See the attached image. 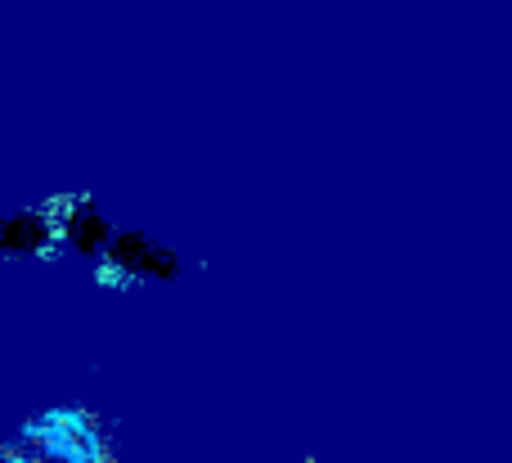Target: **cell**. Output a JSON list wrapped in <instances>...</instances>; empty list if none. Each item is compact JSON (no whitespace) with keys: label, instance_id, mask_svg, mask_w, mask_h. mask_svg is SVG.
<instances>
[{"label":"cell","instance_id":"obj_3","mask_svg":"<svg viewBox=\"0 0 512 463\" xmlns=\"http://www.w3.org/2000/svg\"><path fill=\"white\" fill-rule=\"evenodd\" d=\"M68 234H72V243H77L81 252H95L99 243L108 239V225L99 221V216L86 207V212H77V216H72V221H68Z\"/></svg>","mask_w":512,"mask_h":463},{"label":"cell","instance_id":"obj_2","mask_svg":"<svg viewBox=\"0 0 512 463\" xmlns=\"http://www.w3.org/2000/svg\"><path fill=\"white\" fill-rule=\"evenodd\" d=\"M41 243H45L41 216H9V221H0V252H32Z\"/></svg>","mask_w":512,"mask_h":463},{"label":"cell","instance_id":"obj_1","mask_svg":"<svg viewBox=\"0 0 512 463\" xmlns=\"http://www.w3.org/2000/svg\"><path fill=\"white\" fill-rule=\"evenodd\" d=\"M113 261L135 266V270H149V275H162V279H176L180 275V261L171 257L167 248H158V243H153L149 234H140V230L113 239Z\"/></svg>","mask_w":512,"mask_h":463}]
</instances>
